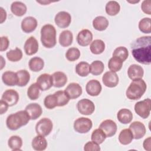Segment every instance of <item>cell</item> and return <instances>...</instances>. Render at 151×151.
Instances as JSON below:
<instances>
[{"mask_svg": "<svg viewBox=\"0 0 151 151\" xmlns=\"http://www.w3.org/2000/svg\"><path fill=\"white\" fill-rule=\"evenodd\" d=\"M132 54L138 63L149 65L151 63V37L143 36L137 38L131 45Z\"/></svg>", "mask_w": 151, "mask_h": 151, "instance_id": "6da1fadb", "label": "cell"}, {"mask_svg": "<svg viewBox=\"0 0 151 151\" xmlns=\"http://www.w3.org/2000/svg\"><path fill=\"white\" fill-rule=\"evenodd\" d=\"M30 117L25 110H20L9 115L6 120L7 127L11 130H16L21 126L26 125L29 121Z\"/></svg>", "mask_w": 151, "mask_h": 151, "instance_id": "7a4b0ae2", "label": "cell"}, {"mask_svg": "<svg viewBox=\"0 0 151 151\" xmlns=\"http://www.w3.org/2000/svg\"><path fill=\"white\" fill-rule=\"evenodd\" d=\"M146 88V84L143 80L142 78L134 80L126 90V97L130 100H139L145 93Z\"/></svg>", "mask_w": 151, "mask_h": 151, "instance_id": "3957f363", "label": "cell"}, {"mask_svg": "<svg viewBox=\"0 0 151 151\" xmlns=\"http://www.w3.org/2000/svg\"><path fill=\"white\" fill-rule=\"evenodd\" d=\"M41 41L47 48L54 47L56 44V30L51 24H46L41 29Z\"/></svg>", "mask_w": 151, "mask_h": 151, "instance_id": "277c9868", "label": "cell"}, {"mask_svg": "<svg viewBox=\"0 0 151 151\" xmlns=\"http://www.w3.org/2000/svg\"><path fill=\"white\" fill-rule=\"evenodd\" d=\"M53 124L52 121L47 117L40 120L35 126V131L38 135L48 136L52 130Z\"/></svg>", "mask_w": 151, "mask_h": 151, "instance_id": "5b68a950", "label": "cell"}, {"mask_svg": "<svg viewBox=\"0 0 151 151\" xmlns=\"http://www.w3.org/2000/svg\"><path fill=\"white\" fill-rule=\"evenodd\" d=\"M150 103L151 101L149 98L137 102L134 105L135 112L143 119L147 118L150 113Z\"/></svg>", "mask_w": 151, "mask_h": 151, "instance_id": "8992f818", "label": "cell"}, {"mask_svg": "<svg viewBox=\"0 0 151 151\" xmlns=\"http://www.w3.org/2000/svg\"><path fill=\"white\" fill-rule=\"evenodd\" d=\"M92 121L87 117H81L74 121V129L79 133H86L91 129Z\"/></svg>", "mask_w": 151, "mask_h": 151, "instance_id": "52a82bcc", "label": "cell"}, {"mask_svg": "<svg viewBox=\"0 0 151 151\" xmlns=\"http://www.w3.org/2000/svg\"><path fill=\"white\" fill-rule=\"evenodd\" d=\"M78 111L83 115H90L95 110L94 103L89 99H83L79 100L77 104Z\"/></svg>", "mask_w": 151, "mask_h": 151, "instance_id": "ba28073f", "label": "cell"}, {"mask_svg": "<svg viewBox=\"0 0 151 151\" xmlns=\"http://www.w3.org/2000/svg\"><path fill=\"white\" fill-rule=\"evenodd\" d=\"M54 21L58 27L65 28L70 25L71 21V17L67 12L60 11L55 15Z\"/></svg>", "mask_w": 151, "mask_h": 151, "instance_id": "9c48e42d", "label": "cell"}, {"mask_svg": "<svg viewBox=\"0 0 151 151\" xmlns=\"http://www.w3.org/2000/svg\"><path fill=\"white\" fill-rule=\"evenodd\" d=\"M129 129L132 132L133 139H140L142 138L146 132L145 126L139 121H134L129 126Z\"/></svg>", "mask_w": 151, "mask_h": 151, "instance_id": "30bf717a", "label": "cell"}, {"mask_svg": "<svg viewBox=\"0 0 151 151\" xmlns=\"http://www.w3.org/2000/svg\"><path fill=\"white\" fill-rule=\"evenodd\" d=\"M99 128L101 129L107 137H110L114 136L117 131V124L112 120L107 119L101 123Z\"/></svg>", "mask_w": 151, "mask_h": 151, "instance_id": "8fae6325", "label": "cell"}, {"mask_svg": "<svg viewBox=\"0 0 151 151\" xmlns=\"http://www.w3.org/2000/svg\"><path fill=\"white\" fill-rule=\"evenodd\" d=\"M36 83L41 90H47L53 86L52 76L47 73L42 74L37 78Z\"/></svg>", "mask_w": 151, "mask_h": 151, "instance_id": "7c38bea8", "label": "cell"}, {"mask_svg": "<svg viewBox=\"0 0 151 151\" xmlns=\"http://www.w3.org/2000/svg\"><path fill=\"white\" fill-rule=\"evenodd\" d=\"M102 81L106 87H114L119 83V77L115 72L111 71H107L103 76Z\"/></svg>", "mask_w": 151, "mask_h": 151, "instance_id": "4fadbf2b", "label": "cell"}, {"mask_svg": "<svg viewBox=\"0 0 151 151\" xmlns=\"http://www.w3.org/2000/svg\"><path fill=\"white\" fill-rule=\"evenodd\" d=\"M92 40L93 34L91 32L87 29H82L77 34V41L80 46L86 47L91 42Z\"/></svg>", "mask_w": 151, "mask_h": 151, "instance_id": "5bb4252c", "label": "cell"}, {"mask_svg": "<svg viewBox=\"0 0 151 151\" xmlns=\"http://www.w3.org/2000/svg\"><path fill=\"white\" fill-rule=\"evenodd\" d=\"M64 91L70 99H75L78 98L81 95L83 92L81 86L76 83H70L65 88Z\"/></svg>", "mask_w": 151, "mask_h": 151, "instance_id": "9a60e30c", "label": "cell"}, {"mask_svg": "<svg viewBox=\"0 0 151 151\" xmlns=\"http://www.w3.org/2000/svg\"><path fill=\"white\" fill-rule=\"evenodd\" d=\"M102 87L100 83L97 80H91L86 86V90L91 96H97L101 93Z\"/></svg>", "mask_w": 151, "mask_h": 151, "instance_id": "2e32d148", "label": "cell"}, {"mask_svg": "<svg viewBox=\"0 0 151 151\" xmlns=\"http://www.w3.org/2000/svg\"><path fill=\"white\" fill-rule=\"evenodd\" d=\"M24 48L27 55H32L38 51V42L35 37L31 36L26 40Z\"/></svg>", "mask_w": 151, "mask_h": 151, "instance_id": "e0dca14e", "label": "cell"}, {"mask_svg": "<svg viewBox=\"0 0 151 151\" xmlns=\"http://www.w3.org/2000/svg\"><path fill=\"white\" fill-rule=\"evenodd\" d=\"M1 99L6 101L9 106H12L18 103L19 100V94L15 90L8 89L4 91Z\"/></svg>", "mask_w": 151, "mask_h": 151, "instance_id": "ac0fdd59", "label": "cell"}, {"mask_svg": "<svg viewBox=\"0 0 151 151\" xmlns=\"http://www.w3.org/2000/svg\"><path fill=\"white\" fill-rule=\"evenodd\" d=\"M37 27V21L33 17H27L21 22V29L25 33L34 31Z\"/></svg>", "mask_w": 151, "mask_h": 151, "instance_id": "d6986e66", "label": "cell"}, {"mask_svg": "<svg viewBox=\"0 0 151 151\" xmlns=\"http://www.w3.org/2000/svg\"><path fill=\"white\" fill-rule=\"evenodd\" d=\"M144 74L143 68L139 65L132 64L127 70L128 77L132 80L142 78Z\"/></svg>", "mask_w": 151, "mask_h": 151, "instance_id": "ffe728a7", "label": "cell"}, {"mask_svg": "<svg viewBox=\"0 0 151 151\" xmlns=\"http://www.w3.org/2000/svg\"><path fill=\"white\" fill-rule=\"evenodd\" d=\"M25 110L28 113L31 120H36L40 117L42 113V110L38 103H30L25 107Z\"/></svg>", "mask_w": 151, "mask_h": 151, "instance_id": "44dd1931", "label": "cell"}, {"mask_svg": "<svg viewBox=\"0 0 151 151\" xmlns=\"http://www.w3.org/2000/svg\"><path fill=\"white\" fill-rule=\"evenodd\" d=\"M52 84L55 87H63L67 82V77L65 73L61 71H56L52 75Z\"/></svg>", "mask_w": 151, "mask_h": 151, "instance_id": "7402d4cb", "label": "cell"}, {"mask_svg": "<svg viewBox=\"0 0 151 151\" xmlns=\"http://www.w3.org/2000/svg\"><path fill=\"white\" fill-rule=\"evenodd\" d=\"M2 80L3 83L8 86L17 85V75L16 73L11 71H6L2 74Z\"/></svg>", "mask_w": 151, "mask_h": 151, "instance_id": "603a6c76", "label": "cell"}, {"mask_svg": "<svg viewBox=\"0 0 151 151\" xmlns=\"http://www.w3.org/2000/svg\"><path fill=\"white\" fill-rule=\"evenodd\" d=\"M117 120L122 124H128L133 119L132 111L127 109H122L117 113Z\"/></svg>", "mask_w": 151, "mask_h": 151, "instance_id": "cb8c5ba5", "label": "cell"}, {"mask_svg": "<svg viewBox=\"0 0 151 151\" xmlns=\"http://www.w3.org/2000/svg\"><path fill=\"white\" fill-rule=\"evenodd\" d=\"M32 147L35 150H44L47 147V140L44 136L38 135L33 139L32 141Z\"/></svg>", "mask_w": 151, "mask_h": 151, "instance_id": "d4e9b609", "label": "cell"}, {"mask_svg": "<svg viewBox=\"0 0 151 151\" xmlns=\"http://www.w3.org/2000/svg\"><path fill=\"white\" fill-rule=\"evenodd\" d=\"M59 43L63 47L70 46L73 40V35L72 32L69 30H64L62 31L59 35Z\"/></svg>", "mask_w": 151, "mask_h": 151, "instance_id": "484cf974", "label": "cell"}, {"mask_svg": "<svg viewBox=\"0 0 151 151\" xmlns=\"http://www.w3.org/2000/svg\"><path fill=\"white\" fill-rule=\"evenodd\" d=\"M26 5L20 1H15L12 3L11 5V12L16 16L21 17L24 15L27 12Z\"/></svg>", "mask_w": 151, "mask_h": 151, "instance_id": "4316f807", "label": "cell"}, {"mask_svg": "<svg viewBox=\"0 0 151 151\" xmlns=\"http://www.w3.org/2000/svg\"><path fill=\"white\" fill-rule=\"evenodd\" d=\"M109 25V21L103 16H98L93 21V26L95 29L102 31L105 30Z\"/></svg>", "mask_w": 151, "mask_h": 151, "instance_id": "83f0119b", "label": "cell"}, {"mask_svg": "<svg viewBox=\"0 0 151 151\" xmlns=\"http://www.w3.org/2000/svg\"><path fill=\"white\" fill-rule=\"evenodd\" d=\"M29 68L34 72H38L41 71L44 66V60L38 57L31 58L29 61Z\"/></svg>", "mask_w": 151, "mask_h": 151, "instance_id": "f1b7e54d", "label": "cell"}, {"mask_svg": "<svg viewBox=\"0 0 151 151\" xmlns=\"http://www.w3.org/2000/svg\"><path fill=\"white\" fill-rule=\"evenodd\" d=\"M17 75V86L20 87L25 86L30 79V74L26 70H20L16 72Z\"/></svg>", "mask_w": 151, "mask_h": 151, "instance_id": "f546056e", "label": "cell"}, {"mask_svg": "<svg viewBox=\"0 0 151 151\" xmlns=\"http://www.w3.org/2000/svg\"><path fill=\"white\" fill-rule=\"evenodd\" d=\"M133 139V136L129 129L122 130L119 135V140L123 145L130 144Z\"/></svg>", "mask_w": 151, "mask_h": 151, "instance_id": "4dcf8cb0", "label": "cell"}, {"mask_svg": "<svg viewBox=\"0 0 151 151\" xmlns=\"http://www.w3.org/2000/svg\"><path fill=\"white\" fill-rule=\"evenodd\" d=\"M90 49L94 54H100L105 49V44L101 40H95L91 42Z\"/></svg>", "mask_w": 151, "mask_h": 151, "instance_id": "1f68e13d", "label": "cell"}, {"mask_svg": "<svg viewBox=\"0 0 151 151\" xmlns=\"http://www.w3.org/2000/svg\"><path fill=\"white\" fill-rule=\"evenodd\" d=\"M105 9L106 13L109 15L114 16L119 12L120 10V6L117 1H110L106 4Z\"/></svg>", "mask_w": 151, "mask_h": 151, "instance_id": "d6a6232c", "label": "cell"}, {"mask_svg": "<svg viewBox=\"0 0 151 151\" xmlns=\"http://www.w3.org/2000/svg\"><path fill=\"white\" fill-rule=\"evenodd\" d=\"M8 145L12 150H21V148L22 145V139L18 136H12L8 139Z\"/></svg>", "mask_w": 151, "mask_h": 151, "instance_id": "836d02e7", "label": "cell"}, {"mask_svg": "<svg viewBox=\"0 0 151 151\" xmlns=\"http://www.w3.org/2000/svg\"><path fill=\"white\" fill-rule=\"evenodd\" d=\"M104 69V65L102 61L96 60L90 65V73L94 76L101 74Z\"/></svg>", "mask_w": 151, "mask_h": 151, "instance_id": "e575fe53", "label": "cell"}, {"mask_svg": "<svg viewBox=\"0 0 151 151\" xmlns=\"http://www.w3.org/2000/svg\"><path fill=\"white\" fill-rule=\"evenodd\" d=\"M123 61L117 57H112L109 61L108 68L110 71L117 72L121 70Z\"/></svg>", "mask_w": 151, "mask_h": 151, "instance_id": "d590c367", "label": "cell"}, {"mask_svg": "<svg viewBox=\"0 0 151 151\" xmlns=\"http://www.w3.org/2000/svg\"><path fill=\"white\" fill-rule=\"evenodd\" d=\"M76 72L81 77H86L90 73V64L85 61L80 62L76 66Z\"/></svg>", "mask_w": 151, "mask_h": 151, "instance_id": "8d00e7d4", "label": "cell"}, {"mask_svg": "<svg viewBox=\"0 0 151 151\" xmlns=\"http://www.w3.org/2000/svg\"><path fill=\"white\" fill-rule=\"evenodd\" d=\"M8 60L12 62L18 61L21 60L22 57V52L21 49L16 47L14 50H11L6 54Z\"/></svg>", "mask_w": 151, "mask_h": 151, "instance_id": "74e56055", "label": "cell"}, {"mask_svg": "<svg viewBox=\"0 0 151 151\" xmlns=\"http://www.w3.org/2000/svg\"><path fill=\"white\" fill-rule=\"evenodd\" d=\"M106 137L107 136L104 132L100 128L93 130L91 136V140L99 145L101 144L105 140Z\"/></svg>", "mask_w": 151, "mask_h": 151, "instance_id": "f35d334b", "label": "cell"}, {"mask_svg": "<svg viewBox=\"0 0 151 151\" xmlns=\"http://www.w3.org/2000/svg\"><path fill=\"white\" fill-rule=\"evenodd\" d=\"M40 87L37 83H33L30 85L27 90V96L32 100H37L39 98L40 92Z\"/></svg>", "mask_w": 151, "mask_h": 151, "instance_id": "ab89813d", "label": "cell"}, {"mask_svg": "<svg viewBox=\"0 0 151 151\" xmlns=\"http://www.w3.org/2000/svg\"><path fill=\"white\" fill-rule=\"evenodd\" d=\"M139 30L143 33L150 34L151 32V21L150 18H143L139 22Z\"/></svg>", "mask_w": 151, "mask_h": 151, "instance_id": "60d3db41", "label": "cell"}, {"mask_svg": "<svg viewBox=\"0 0 151 151\" xmlns=\"http://www.w3.org/2000/svg\"><path fill=\"white\" fill-rule=\"evenodd\" d=\"M45 107L48 109H53L55 107L58 106L57 98L55 94H50L45 97L44 101Z\"/></svg>", "mask_w": 151, "mask_h": 151, "instance_id": "b9f144b4", "label": "cell"}, {"mask_svg": "<svg viewBox=\"0 0 151 151\" xmlns=\"http://www.w3.org/2000/svg\"><path fill=\"white\" fill-rule=\"evenodd\" d=\"M57 98L58 101V106H64L66 105L70 100V98L65 92V91L59 90L54 93Z\"/></svg>", "mask_w": 151, "mask_h": 151, "instance_id": "7bdbcfd3", "label": "cell"}, {"mask_svg": "<svg viewBox=\"0 0 151 151\" xmlns=\"http://www.w3.org/2000/svg\"><path fill=\"white\" fill-rule=\"evenodd\" d=\"M113 57H117L121 59L123 61H124L129 57V52L127 49L124 47H117L113 53Z\"/></svg>", "mask_w": 151, "mask_h": 151, "instance_id": "ee69618b", "label": "cell"}, {"mask_svg": "<svg viewBox=\"0 0 151 151\" xmlns=\"http://www.w3.org/2000/svg\"><path fill=\"white\" fill-rule=\"evenodd\" d=\"M80 56V51L76 47L68 48L65 53V57L70 61H74L78 60Z\"/></svg>", "mask_w": 151, "mask_h": 151, "instance_id": "f6af8a7d", "label": "cell"}, {"mask_svg": "<svg viewBox=\"0 0 151 151\" xmlns=\"http://www.w3.org/2000/svg\"><path fill=\"white\" fill-rule=\"evenodd\" d=\"M84 150L85 151H99L100 150V147L99 144L93 141H90L85 144Z\"/></svg>", "mask_w": 151, "mask_h": 151, "instance_id": "bcb514c9", "label": "cell"}, {"mask_svg": "<svg viewBox=\"0 0 151 151\" xmlns=\"http://www.w3.org/2000/svg\"><path fill=\"white\" fill-rule=\"evenodd\" d=\"M141 8L144 13L151 15V1L150 0L143 1L141 5Z\"/></svg>", "mask_w": 151, "mask_h": 151, "instance_id": "7dc6e473", "label": "cell"}, {"mask_svg": "<svg viewBox=\"0 0 151 151\" xmlns=\"http://www.w3.org/2000/svg\"><path fill=\"white\" fill-rule=\"evenodd\" d=\"M9 44V41L7 37L2 36L1 37V47L0 51H4L7 50Z\"/></svg>", "mask_w": 151, "mask_h": 151, "instance_id": "c3c4849f", "label": "cell"}, {"mask_svg": "<svg viewBox=\"0 0 151 151\" xmlns=\"http://www.w3.org/2000/svg\"><path fill=\"white\" fill-rule=\"evenodd\" d=\"M0 103H1V104H0L1 105L0 106V113H1L0 114H2L7 111L8 108L9 107V105L8 104V103L6 101L3 100L2 99L1 100Z\"/></svg>", "mask_w": 151, "mask_h": 151, "instance_id": "681fc988", "label": "cell"}, {"mask_svg": "<svg viewBox=\"0 0 151 151\" xmlns=\"http://www.w3.org/2000/svg\"><path fill=\"white\" fill-rule=\"evenodd\" d=\"M143 147L146 150L150 151L151 149V138L150 137H149L146 138L143 143Z\"/></svg>", "mask_w": 151, "mask_h": 151, "instance_id": "f907efd6", "label": "cell"}, {"mask_svg": "<svg viewBox=\"0 0 151 151\" xmlns=\"http://www.w3.org/2000/svg\"><path fill=\"white\" fill-rule=\"evenodd\" d=\"M0 9H1V24H2L4 21H5L6 18V12L2 7L0 8Z\"/></svg>", "mask_w": 151, "mask_h": 151, "instance_id": "816d5d0a", "label": "cell"}, {"mask_svg": "<svg viewBox=\"0 0 151 151\" xmlns=\"http://www.w3.org/2000/svg\"><path fill=\"white\" fill-rule=\"evenodd\" d=\"M139 2V1H137V2ZM130 2V3H134V2Z\"/></svg>", "mask_w": 151, "mask_h": 151, "instance_id": "f5cc1de1", "label": "cell"}]
</instances>
